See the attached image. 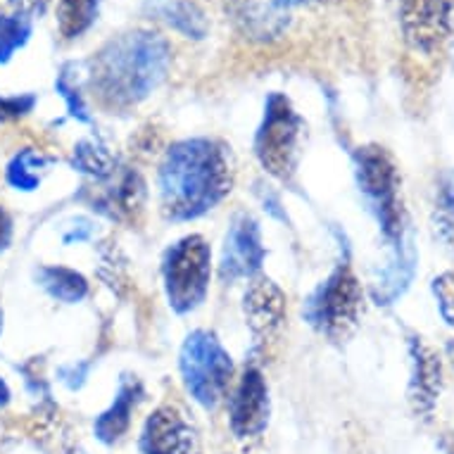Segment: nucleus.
<instances>
[{
    "label": "nucleus",
    "instance_id": "obj_28",
    "mask_svg": "<svg viewBox=\"0 0 454 454\" xmlns=\"http://www.w3.org/2000/svg\"><path fill=\"white\" fill-rule=\"evenodd\" d=\"M86 373H89V364H82V366H62L60 369V379L67 383L72 390H76V387L83 386V380H86Z\"/></svg>",
    "mask_w": 454,
    "mask_h": 454
},
{
    "label": "nucleus",
    "instance_id": "obj_29",
    "mask_svg": "<svg viewBox=\"0 0 454 454\" xmlns=\"http://www.w3.org/2000/svg\"><path fill=\"white\" fill-rule=\"evenodd\" d=\"M288 8L298 15L300 10H319V8H331V5H335L338 0H283Z\"/></svg>",
    "mask_w": 454,
    "mask_h": 454
},
{
    "label": "nucleus",
    "instance_id": "obj_6",
    "mask_svg": "<svg viewBox=\"0 0 454 454\" xmlns=\"http://www.w3.org/2000/svg\"><path fill=\"white\" fill-rule=\"evenodd\" d=\"M179 369L188 395L202 407H216L231 387V355L209 331H193L184 340Z\"/></svg>",
    "mask_w": 454,
    "mask_h": 454
},
{
    "label": "nucleus",
    "instance_id": "obj_15",
    "mask_svg": "<svg viewBox=\"0 0 454 454\" xmlns=\"http://www.w3.org/2000/svg\"><path fill=\"white\" fill-rule=\"evenodd\" d=\"M107 186L96 195L93 205L112 222H134L145 202V184L134 169H117L114 176L103 181Z\"/></svg>",
    "mask_w": 454,
    "mask_h": 454
},
{
    "label": "nucleus",
    "instance_id": "obj_31",
    "mask_svg": "<svg viewBox=\"0 0 454 454\" xmlns=\"http://www.w3.org/2000/svg\"><path fill=\"white\" fill-rule=\"evenodd\" d=\"M10 403V387L5 386V380L0 379V407H5Z\"/></svg>",
    "mask_w": 454,
    "mask_h": 454
},
{
    "label": "nucleus",
    "instance_id": "obj_14",
    "mask_svg": "<svg viewBox=\"0 0 454 454\" xmlns=\"http://www.w3.org/2000/svg\"><path fill=\"white\" fill-rule=\"evenodd\" d=\"M414 274H417V250L407 233L397 243H390V257L372 281V300L383 307L397 302L410 288Z\"/></svg>",
    "mask_w": 454,
    "mask_h": 454
},
{
    "label": "nucleus",
    "instance_id": "obj_5",
    "mask_svg": "<svg viewBox=\"0 0 454 454\" xmlns=\"http://www.w3.org/2000/svg\"><path fill=\"white\" fill-rule=\"evenodd\" d=\"M305 141V121L283 93H271L264 105V117L254 136V155L278 181H291L298 172Z\"/></svg>",
    "mask_w": 454,
    "mask_h": 454
},
{
    "label": "nucleus",
    "instance_id": "obj_2",
    "mask_svg": "<svg viewBox=\"0 0 454 454\" xmlns=\"http://www.w3.org/2000/svg\"><path fill=\"white\" fill-rule=\"evenodd\" d=\"M172 45L153 29H131L110 38L89 62V89L107 110H129L164 82Z\"/></svg>",
    "mask_w": 454,
    "mask_h": 454
},
{
    "label": "nucleus",
    "instance_id": "obj_32",
    "mask_svg": "<svg viewBox=\"0 0 454 454\" xmlns=\"http://www.w3.org/2000/svg\"><path fill=\"white\" fill-rule=\"evenodd\" d=\"M442 447H445V454H454V433H450L445 438V442H442Z\"/></svg>",
    "mask_w": 454,
    "mask_h": 454
},
{
    "label": "nucleus",
    "instance_id": "obj_19",
    "mask_svg": "<svg viewBox=\"0 0 454 454\" xmlns=\"http://www.w3.org/2000/svg\"><path fill=\"white\" fill-rule=\"evenodd\" d=\"M72 164H74V169H79V172L90 176L98 184L114 176V172L120 169V162H117V157L112 155L110 148L103 141H93V138L76 143Z\"/></svg>",
    "mask_w": 454,
    "mask_h": 454
},
{
    "label": "nucleus",
    "instance_id": "obj_24",
    "mask_svg": "<svg viewBox=\"0 0 454 454\" xmlns=\"http://www.w3.org/2000/svg\"><path fill=\"white\" fill-rule=\"evenodd\" d=\"M31 17L12 12L0 15V65H5L15 58L17 51H22L29 43Z\"/></svg>",
    "mask_w": 454,
    "mask_h": 454
},
{
    "label": "nucleus",
    "instance_id": "obj_33",
    "mask_svg": "<svg viewBox=\"0 0 454 454\" xmlns=\"http://www.w3.org/2000/svg\"><path fill=\"white\" fill-rule=\"evenodd\" d=\"M0 328H3V312H0Z\"/></svg>",
    "mask_w": 454,
    "mask_h": 454
},
{
    "label": "nucleus",
    "instance_id": "obj_1",
    "mask_svg": "<svg viewBox=\"0 0 454 454\" xmlns=\"http://www.w3.org/2000/svg\"><path fill=\"white\" fill-rule=\"evenodd\" d=\"M160 209L172 222L207 215L231 193L229 148L215 138H186L167 150L157 172Z\"/></svg>",
    "mask_w": 454,
    "mask_h": 454
},
{
    "label": "nucleus",
    "instance_id": "obj_18",
    "mask_svg": "<svg viewBox=\"0 0 454 454\" xmlns=\"http://www.w3.org/2000/svg\"><path fill=\"white\" fill-rule=\"evenodd\" d=\"M36 278L52 300L65 302V305H76L89 295V281L69 267H41L36 271Z\"/></svg>",
    "mask_w": 454,
    "mask_h": 454
},
{
    "label": "nucleus",
    "instance_id": "obj_23",
    "mask_svg": "<svg viewBox=\"0 0 454 454\" xmlns=\"http://www.w3.org/2000/svg\"><path fill=\"white\" fill-rule=\"evenodd\" d=\"M433 226L440 239H454V169H447L438 179L433 200Z\"/></svg>",
    "mask_w": 454,
    "mask_h": 454
},
{
    "label": "nucleus",
    "instance_id": "obj_12",
    "mask_svg": "<svg viewBox=\"0 0 454 454\" xmlns=\"http://www.w3.org/2000/svg\"><path fill=\"white\" fill-rule=\"evenodd\" d=\"M141 454H200L198 431L184 411L164 404L143 426Z\"/></svg>",
    "mask_w": 454,
    "mask_h": 454
},
{
    "label": "nucleus",
    "instance_id": "obj_22",
    "mask_svg": "<svg viewBox=\"0 0 454 454\" xmlns=\"http://www.w3.org/2000/svg\"><path fill=\"white\" fill-rule=\"evenodd\" d=\"M79 69H82L79 65L67 62V65L60 69V74H58L55 89H58V93H60L65 105H67L69 117H74L76 121H83V124H90L93 117H90L89 107H86V100H83L82 74H79Z\"/></svg>",
    "mask_w": 454,
    "mask_h": 454
},
{
    "label": "nucleus",
    "instance_id": "obj_13",
    "mask_svg": "<svg viewBox=\"0 0 454 454\" xmlns=\"http://www.w3.org/2000/svg\"><path fill=\"white\" fill-rule=\"evenodd\" d=\"M243 317L254 343H271L286 324V293L269 278H254L243 295Z\"/></svg>",
    "mask_w": 454,
    "mask_h": 454
},
{
    "label": "nucleus",
    "instance_id": "obj_10",
    "mask_svg": "<svg viewBox=\"0 0 454 454\" xmlns=\"http://www.w3.org/2000/svg\"><path fill=\"white\" fill-rule=\"evenodd\" d=\"M269 387L257 366H246L239 386L231 395L229 417H231V431L239 440L260 438L269 424Z\"/></svg>",
    "mask_w": 454,
    "mask_h": 454
},
{
    "label": "nucleus",
    "instance_id": "obj_16",
    "mask_svg": "<svg viewBox=\"0 0 454 454\" xmlns=\"http://www.w3.org/2000/svg\"><path fill=\"white\" fill-rule=\"evenodd\" d=\"M143 400V386L141 380L136 376H129L124 373L120 379V387H117V395L107 410L98 417L93 431H96V438L105 445H112L121 440V435L129 431L131 426V414H134L136 404Z\"/></svg>",
    "mask_w": 454,
    "mask_h": 454
},
{
    "label": "nucleus",
    "instance_id": "obj_27",
    "mask_svg": "<svg viewBox=\"0 0 454 454\" xmlns=\"http://www.w3.org/2000/svg\"><path fill=\"white\" fill-rule=\"evenodd\" d=\"M48 3L51 0H10L12 10L27 17H41L45 12V8H48Z\"/></svg>",
    "mask_w": 454,
    "mask_h": 454
},
{
    "label": "nucleus",
    "instance_id": "obj_8",
    "mask_svg": "<svg viewBox=\"0 0 454 454\" xmlns=\"http://www.w3.org/2000/svg\"><path fill=\"white\" fill-rule=\"evenodd\" d=\"M400 29L411 51L438 52L454 36V0H400Z\"/></svg>",
    "mask_w": 454,
    "mask_h": 454
},
{
    "label": "nucleus",
    "instance_id": "obj_4",
    "mask_svg": "<svg viewBox=\"0 0 454 454\" xmlns=\"http://www.w3.org/2000/svg\"><path fill=\"white\" fill-rule=\"evenodd\" d=\"M364 312V291L350 262H340L307 298L305 321L331 343H345L359 326Z\"/></svg>",
    "mask_w": 454,
    "mask_h": 454
},
{
    "label": "nucleus",
    "instance_id": "obj_9",
    "mask_svg": "<svg viewBox=\"0 0 454 454\" xmlns=\"http://www.w3.org/2000/svg\"><path fill=\"white\" fill-rule=\"evenodd\" d=\"M264 246H262L260 226L253 216L239 215L229 226L222 247L219 274L226 283L240 278H254L264 264Z\"/></svg>",
    "mask_w": 454,
    "mask_h": 454
},
{
    "label": "nucleus",
    "instance_id": "obj_7",
    "mask_svg": "<svg viewBox=\"0 0 454 454\" xmlns=\"http://www.w3.org/2000/svg\"><path fill=\"white\" fill-rule=\"evenodd\" d=\"M212 278V250L202 236H184L162 260L167 302L176 314H188L205 302Z\"/></svg>",
    "mask_w": 454,
    "mask_h": 454
},
{
    "label": "nucleus",
    "instance_id": "obj_26",
    "mask_svg": "<svg viewBox=\"0 0 454 454\" xmlns=\"http://www.w3.org/2000/svg\"><path fill=\"white\" fill-rule=\"evenodd\" d=\"M36 105V96L24 93V96H0V124L15 121L24 114H29Z\"/></svg>",
    "mask_w": 454,
    "mask_h": 454
},
{
    "label": "nucleus",
    "instance_id": "obj_20",
    "mask_svg": "<svg viewBox=\"0 0 454 454\" xmlns=\"http://www.w3.org/2000/svg\"><path fill=\"white\" fill-rule=\"evenodd\" d=\"M160 15L174 31H179L181 36L193 38V41H200V38L207 36V17L193 0H169V3L162 5Z\"/></svg>",
    "mask_w": 454,
    "mask_h": 454
},
{
    "label": "nucleus",
    "instance_id": "obj_3",
    "mask_svg": "<svg viewBox=\"0 0 454 454\" xmlns=\"http://www.w3.org/2000/svg\"><path fill=\"white\" fill-rule=\"evenodd\" d=\"M352 167L359 193L376 216L383 239L387 243L404 239L410 231L403 207V179L390 153L380 145H364L352 155Z\"/></svg>",
    "mask_w": 454,
    "mask_h": 454
},
{
    "label": "nucleus",
    "instance_id": "obj_25",
    "mask_svg": "<svg viewBox=\"0 0 454 454\" xmlns=\"http://www.w3.org/2000/svg\"><path fill=\"white\" fill-rule=\"evenodd\" d=\"M433 298L438 302L440 317L447 326L454 328V271H442L431 283Z\"/></svg>",
    "mask_w": 454,
    "mask_h": 454
},
{
    "label": "nucleus",
    "instance_id": "obj_30",
    "mask_svg": "<svg viewBox=\"0 0 454 454\" xmlns=\"http://www.w3.org/2000/svg\"><path fill=\"white\" fill-rule=\"evenodd\" d=\"M10 243H12V219L5 209L0 207V253L8 250Z\"/></svg>",
    "mask_w": 454,
    "mask_h": 454
},
{
    "label": "nucleus",
    "instance_id": "obj_17",
    "mask_svg": "<svg viewBox=\"0 0 454 454\" xmlns=\"http://www.w3.org/2000/svg\"><path fill=\"white\" fill-rule=\"evenodd\" d=\"M51 155H45L43 150L36 148H24L20 150L8 164V184L15 191H24V193H31L41 186V181L45 179V174L51 172L52 167Z\"/></svg>",
    "mask_w": 454,
    "mask_h": 454
},
{
    "label": "nucleus",
    "instance_id": "obj_11",
    "mask_svg": "<svg viewBox=\"0 0 454 454\" xmlns=\"http://www.w3.org/2000/svg\"><path fill=\"white\" fill-rule=\"evenodd\" d=\"M410 350V387H407V400L411 411L424 421H431L433 411L438 407L440 393H442V362L438 352L431 345L424 343V338L410 335L407 340Z\"/></svg>",
    "mask_w": 454,
    "mask_h": 454
},
{
    "label": "nucleus",
    "instance_id": "obj_21",
    "mask_svg": "<svg viewBox=\"0 0 454 454\" xmlns=\"http://www.w3.org/2000/svg\"><path fill=\"white\" fill-rule=\"evenodd\" d=\"M100 12V0H60L58 3V29L62 38H79L93 27Z\"/></svg>",
    "mask_w": 454,
    "mask_h": 454
}]
</instances>
